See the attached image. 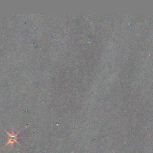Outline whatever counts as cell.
Masks as SVG:
<instances>
[{
    "label": "cell",
    "mask_w": 153,
    "mask_h": 153,
    "mask_svg": "<svg viewBox=\"0 0 153 153\" xmlns=\"http://www.w3.org/2000/svg\"><path fill=\"white\" fill-rule=\"evenodd\" d=\"M4 131L6 132V133L7 134V135H8V142H7V143L5 145V146H4V147H5V146H7V145H11V147H13V146H14V143H17L19 145H20V143L17 142V135H18V134L19 133V132L20 131H20H19L17 133H15L14 132V130H13V129H12V131H11V133H9L8 131H7L6 130H5V129H4Z\"/></svg>",
    "instance_id": "obj_1"
}]
</instances>
